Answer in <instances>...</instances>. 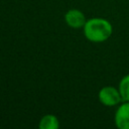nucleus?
Returning a JSON list of instances; mask_svg holds the SVG:
<instances>
[{
    "instance_id": "obj_1",
    "label": "nucleus",
    "mask_w": 129,
    "mask_h": 129,
    "mask_svg": "<svg viewBox=\"0 0 129 129\" xmlns=\"http://www.w3.org/2000/svg\"><path fill=\"white\" fill-rule=\"evenodd\" d=\"M85 37L95 43H100L108 40L113 33V26L111 22L105 18L93 17L87 19L83 27Z\"/></svg>"
},
{
    "instance_id": "obj_2",
    "label": "nucleus",
    "mask_w": 129,
    "mask_h": 129,
    "mask_svg": "<svg viewBox=\"0 0 129 129\" xmlns=\"http://www.w3.org/2000/svg\"><path fill=\"white\" fill-rule=\"evenodd\" d=\"M98 99L100 103L106 107H115L123 102L119 89L113 86H105L101 88L98 93Z\"/></svg>"
},
{
    "instance_id": "obj_3",
    "label": "nucleus",
    "mask_w": 129,
    "mask_h": 129,
    "mask_svg": "<svg viewBox=\"0 0 129 129\" xmlns=\"http://www.w3.org/2000/svg\"><path fill=\"white\" fill-rule=\"evenodd\" d=\"M63 18H64V22L67 23V25L74 29L83 28L87 21L84 12H82L81 10L76 9V8L68 10L66 12Z\"/></svg>"
},
{
    "instance_id": "obj_4",
    "label": "nucleus",
    "mask_w": 129,
    "mask_h": 129,
    "mask_svg": "<svg viewBox=\"0 0 129 129\" xmlns=\"http://www.w3.org/2000/svg\"><path fill=\"white\" fill-rule=\"evenodd\" d=\"M114 123L118 129H129V102H122L114 115Z\"/></svg>"
},
{
    "instance_id": "obj_5",
    "label": "nucleus",
    "mask_w": 129,
    "mask_h": 129,
    "mask_svg": "<svg viewBox=\"0 0 129 129\" xmlns=\"http://www.w3.org/2000/svg\"><path fill=\"white\" fill-rule=\"evenodd\" d=\"M39 129H58L59 120L53 114H46L42 116L38 122Z\"/></svg>"
},
{
    "instance_id": "obj_6",
    "label": "nucleus",
    "mask_w": 129,
    "mask_h": 129,
    "mask_svg": "<svg viewBox=\"0 0 129 129\" xmlns=\"http://www.w3.org/2000/svg\"><path fill=\"white\" fill-rule=\"evenodd\" d=\"M119 92L123 102H129V74L125 75L119 82Z\"/></svg>"
}]
</instances>
